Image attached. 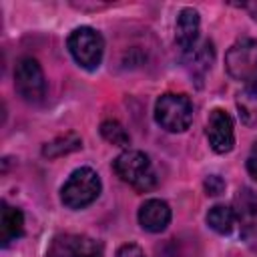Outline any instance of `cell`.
Here are the masks:
<instances>
[{"label": "cell", "instance_id": "obj_1", "mask_svg": "<svg viewBox=\"0 0 257 257\" xmlns=\"http://www.w3.org/2000/svg\"><path fill=\"white\" fill-rule=\"evenodd\" d=\"M100 189L102 185H100V177L96 175V171H92L90 167H80L72 171L66 183L62 185L60 199L64 207L78 211V209L92 205L98 199Z\"/></svg>", "mask_w": 257, "mask_h": 257}, {"label": "cell", "instance_id": "obj_2", "mask_svg": "<svg viewBox=\"0 0 257 257\" xmlns=\"http://www.w3.org/2000/svg\"><path fill=\"white\" fill-rule=\"evenodd\" d=\"M155 120L167 133H183L193 122V102L187 94L165 92L155 102Z\"/></svg>", "mask_w": 257, "mask_h": 257}, {"label": "cell", "instance_id": "obj_3", "mask_svg": "<svg viewBox=\"0 0 257 257\" xmlns=\"http://www.w3.org/2000/svg\"><path fill=\"white\" fill-rule=\"evenodd\" d=\"M112 169H114V173L124 183H128L133 189H137L141 193L151 191L155 187V183H157V177H155L151 159L143 151L128 149V151L120 153L112 161Z\"/></svg>", "mask_w": 257, "mask_h": 257}, {"label": "cell", "instance_id": "obj_4", "mask_svg": "<svg viewBox=\"0 0 257 257\" xmlns=\"http://www.w3.org/2000/svg\"><path fill=\"white\" fill-rule=\"evenodd\" d=\"M68 50L78 66L86 70L98 68L102 54H104V40L100 32H96L90 26L74 28L68 36Z\"/></svg>", "mask_w": 257, "mask_h": 257}, {"label": "cell", "instance_id": "obj_5", "mask_svg": "<svg viewBox=\"0 0 257 257\" xmlns=\"http://www.w3.org/2000/svg\"><path fill=\"white\" fill-rule=\"evenodd\" d=\"M14 88L26 102H40L46 94V78L36 58L24 56L14 68Z\"/></svg>", "mask_w": 257, "mask_h": 257}, {"label": "cell", "instance_id": "obj_6", "mask_svg": "<svg viewBox=\"0 0 257 257\" xmlns=\"http://www.w3.org/2000/svg\"><path fill=\"white\" fill-rule=\"evenodd\" d=\"M225 68L231 78L249 82L257 76V40L241 38L225 54Z\"/></svg>", "mask_w": 257, "mask_h": 257}, {"label": "cell", "instance_id": "obj_7", "mask_svg": "<svg viewBox=\"0 0 257 257\" xmlns=\"http://www.w3.org/2000/svg\"><path fill=\"white\" fill-rule=\"evenodd\" d=\"M46 257H102V245L88 235L66 233L52 241Z\"/></svg>", "mask_w": 257, "mask_h": 257}, {"label": "cell", "instance_id": "obj_8", "mask_svg": "<svg viewBox=\"0 0 257 257\" xmlns=\"http://www.w3.org/2000/svg\"><path fill=\"white\" fill-rule=\"evenodd\" d=\"M207 139L215 153L225 155L235 145V131H233V118L223 108H213L207 118Z\"/></svg>", "mask_w": 257, "mask_h": 257}, {"label": "cell", "instance_id": "obj_9", "mask_svg": "<svg viewBox=\"0 0 257 257\" xmlns=\"http://www.w3.org/2000/svg\"><path fill=\"white\" fill-rule=\"evenodd\" d=\"M235 215L237 223L241 225V235L247 239V243L257 245V193L251 189L239 191L235 199Z\"/></svg>", "mask_w": 257, "mask_h": 257}, {"label": "cell", "instance_id": "obj_10", "mask_svg": "<svg viewBox=\"0 0 257 257\" xmlns=\"http://www.w3.org/2000/svg\"><path fill=\"white\" fill-rule=\"evenodd\" d=\"M171 223V207L163 199H147L139 209V225L149 233H161Z\"/></svg>", "mask_w": 257, "mask_h": 257}, {"label": "cell", "instance_id": "obj_11", "mask_svg": "<svg viewBox=\"0 0 257 257\" xmlns=\"http://www.w3.org/2000/svg\"><path fill=\"white\" fill-rule=\"evenodd\" d=\"M199 28H201L199 12L195 8H183L175 22V42L185 54L197 46Z\"/></svg>", "mask_w": 257, "mask_h": 257}, {"label": "cell", "instance_id": "obj_12", "mask_svg": "<svg viewBox=\"0 0 257 257\" xmlns=\"http://www.w3.org/2000/svg\"><path fill=\"white\" fill-rule=\"evenodd\" d=\"M22 233H24V215H22V211L4 201L2 211H0V243H2V247H8L16 239H20Z\"/></svg>", "mask_w": 257, "mask_h": 257}, {"label": "cell", "instance_id": "obj_13", "mask_svg": "<svg viewBox=\"0 0 257 257\" xmlns=\"http://www.w3.org/2000/svg\"><path fill=\"white\" fill-rule=\"evenodd\" d=\"M213 44L211 42H203L201 46H195L193 50L187 52V58H185V64L189 68V74L195 76V78H203L207 74V70L211 68L213 64Z\"/></svg>", "mask_w": 257, "mask_h": 257}, {"label": "cell", "instance_id": "obj_14", "mask_svg": "<svg viewBox=\"0 0 257 257\" xmlns=\"http://www.w3.org/2000/svg\"><path fill=\"white\" fill-rule=\"evenodd\" d=\"M237 108L247 126H257V76L247 82L237 98Z\"/></svg>", "mask_w": 257, "mask_h": 257}, {"label": "cell", "instance_id": "obj_15", "mask_svg": "<svg viewBox=\"0 0 257 257\" xmlns=\"http://www.w3.org/2000/svg\"><path fill=\"white\" fill-rule=\"evenodd\" d=\"M207 225L221 235H229L237 225L235 209H231L227 205H213L207 213Z\"/></svg>", "mask_w": 257, "mask_h": 257}, {"label": "cell", "instance_id": "obj_16", "mask_svg": "<svg viewBox=\"0 0 257 257\" xmlns=\"http://www.w3.org/2000/svg\"><path fill=\"white\" fill-rule=\"evenodd\" d=\"M80 147H82L80 137L74 135V133H68V135H62V137H58V139L46 143V145L42 147V155L48 157V159H56V157L68 155V153H72V151H76V149H80Z\"/></svg>", "mask_w": 257, "mask_h": 257}, {"label": "cell", "instance_id": "obj_17", "mask_svg": "<svg viewBox=\"0 0 257 257\" xmlns=\"http://www.w3.org/2000/svg\"><path fill=\"white\" fill-rule=\"evenodd\" d=\"M100 135L106 143L116 145V147H128L131 145V135L118 120H104L100 124Z\"/></svg>", "mask_w": 257, "mask_h": 257}, {"label": "cell", "instance_id": "obj_18", "mask_svg": "<svg viewBox=\"0 0 257 257\" xmlns=\"http://www.w3.org/2000/svg\"><path fill=\"white\" fill-rule=\"evenodd\" d=\"M205 191H207V195H211V197H215V195H221L223 191H225V181L219 177V175H209L207 179H205Z\"/></svg>", "mask_w": 257, "mask_h": 257}, {"label": "cell", "instance_id": "obj_19", "mask_svg": "<svg viewBox=\"0 0 257 257\" xmlns=\"http://www.w3.org/2000/svg\"><path fill=\"white\" fill-rule=\"evenodd\" d=\"M116 257H147V255L137 243H124V245L118 247Z\"/></svg>", "mask_w": 257, "mask_h": 257}, {"label": "cell", "instance_id": "obj_20", "mask_svg": "<svg viewBox=\"0 0 257 257\" xmlns=\"http://www.w3.org/2000/svg\"><path fill=\"white\" fill-rule=\"evenodd\" d=\"M247 173L257 181V141L253 143V147L249 151V157H247Z\"/></svg>", "mask_w": 257, "mask_h": 257}, {"label": "cell", "instance_id": "obj_21", "mask_svg": "<svg viewBox=\"0 0 257 257\" xmlns=\"http://www.w3.org/2000/svg\"><path fill=\"white\" fill-rule=\"evenodd\" d=\"M241 8H245L255 20H257V0H253V2H243V4H239Z\"/></svg>", "mask_w": 257, "mask_h": 257}]
</instances>
